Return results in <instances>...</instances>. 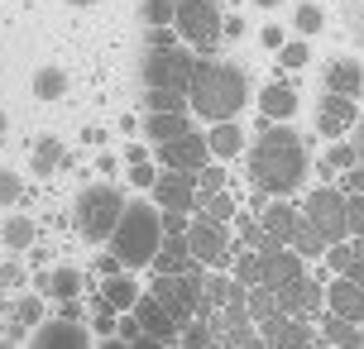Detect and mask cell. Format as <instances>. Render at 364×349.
<instances>
[{"mask_svg": "<svg viewBox=\"0 0 364 349\" xmlns=\"http://www.w3.org/2000/svg\"><path fill=\"white\" fill-rule=\"evenodd\" d=\"M307 57H311V48L302 38H283V43H278V62H283V67H307Z\"/></svg>", "mask_w": 364, "mask_h": 349, "instance_id": "obj_40", "label": "cell"}, {"mask_svg": "<svg viewBox=\"0 0 364 349\" xmlns=\"http://www.w3.org/2000/svg\"><path fill=\"white\" fill-rule=\"evenodd\" d=\"M149 292L187 326V321L197 316L201 297H206V273H201V268H192V273H154V287H149Z\"/></svg>", "mask_w": 364, "mask_h": 349, "instance_id": "obj_6", "label": "cell"}, {"mask_svg": "<svg viewBox=\"0 0 364 349\" xmlns=\"http://www.w3.org/2000/svg\"><path fill=\"white\" fill-rule=\"evenodd\" d=\"M250 101V77L235 62H216V57H197V72L187 87V106L201 120H235Z\"/></svg>", "mask_w": 364, "mask_h": 349, "instance_id": "obj_2", "label": "cell"}, {"mask_svg": "<svg viewBox=\"0 0 364 349\" xmlns=\"http://www.w3.org/2000/svg\"><path fill=\"white\" fill-rule=\"evenodd\" d=\"M360 96H364V92H360Z\"/></svg>", "mask_w": 364, "mask_h": 349, "instance_id": "obj_59", "label": "cell"}, {"mask_svg": "<svg viewBox=\"0 0 364 349\" xmlns=\"http://www.w3.org/2000/svg\"><path fill=\"white\" fill-rule=\"evenodd\" d=\"M58 316H68V321H87V306H82V297H63V301H58Z\"/></svg>", "mask_w": 364, "mask_h": 349, "instance_id": "obj_49", "label": "cell"}, {"mask_svg": "<svg viewBox=\"0 0 364 349\" xmlns=\"http://www.w3.org/2000/svg\"><path fill=\"white\" fill-rule=\"evenodd\" d=\"M341 192H364V163H355V167H346V172H341Z\"/></svg>", "mask_w": 364, "mask_h": 349, "instance_id": "obj_48", "label": "cell"}, {"mask_svg": "<svg viewBox=\"0 0 364 349\" xmlns=\"http://www.w3.org/2000/svg\"><path fill=\"white\" fill-rule=\"evenodd\" d=\"M355 163H360V148H355V144H346V139H331V148L321 153V163H316V167H321V172H326L331 182H336V177H341L346 167H355Z\"/></svg>", "mask_w": 364, "mask_h": 349, "instance_id": "obj_29", "label": "cell"}, {"mask_svg": "<svg viewBox=\"0 0 364 349\" xmlns=\"http://www.w3.org/2000/svg\"><path fill=\"white\" fill-rule=\"evenodd\" d=\"M355 148H360V163H364V129H360V144H355Z\"/></svg>", "mask_w": 364, "mask_h": 349, "instance_id": "obj_55", "label": "cell"}, {"mask_svg": "<svg viewBox=\"0 0 364 349\" xmlns=\"http://www.w3.org/2000/svg\"><path fill=\"white\" fill-rule=\"evenodd\" d=\"M29 92H34L38 101H58V96L68 92V72H63V67H38L34 82H29Z\"/></svg>", "mask_w": 364, "mask_h": 349, "instance_id": "obj_30", "label": "cell"}, {"mask_svg": "<svg viewBox=\"0 0 364 349\" xmlns=\"http://www.w3.org/2000/svg\"><path fill=\"white\" fill-rule=\"evenodd\" d=\"M259 115L264 120H292L297 115V92H292L288 82H273L259 92Z\"/></svg>", "mask_w": 364, "mask_h": 349, "instance_id": "obj_23", "label": "cell"}, {"mask_svg": "<svg viewBox=\"0 0 364 349\" xmlns=\"http://www.w3.org/2000/svg\"><path fill=\"white\" fill-rule=\"evenodd\" d=\"M302 177H307V144L297 139V129H288V120H269L259 144L250 148V187H264L269 196H292Z\"/></svg>", "mask_w": 364, "mask_h": 349, "instance_id": "obj_1", "label": "cell"}, {"mask_svg": "<svg viewBox=\"0 0 364 349\" xmlns=\"http://www.w3.org/2000/svg\"><path fill=\"white\" fill-rule=\"evenodd\" d=\"M34 282H38V292H43V297L63 301V297H82L91 277L82 273V268H68V263H63V268H48V273H38Z\"/></svg>", "mask_w": 364, "mask_h": 349, "instance_id": "obj_18", "label": "cell"}, {"mask_svg": "<svg viewBox=\"0 0 364 349\" xmlns=\"http://www.w3.org/2000/svg\"><path fill=\"white\" fill-rule=\"evenodd\" d=\"M292 24H297L302 34H316V29L326 24V15H321V5H311V0H302V5H297V15H292Z\"/></svg>", "mask_w": 364, "mask_h": 349, "instance_id": "obj_41", "label": "cell"}, {"mask_svg": "<svg viewBox=\"0 0 364 349\" xmlns=\"http://www.w3.org/2000/svg\"><path fill=\"white\" fill-rule=\"evenodd\" d=\"M192 211H164V235H187Z\"/></svg>", "mask_w": 364, "mask_h": 349, "instance_id": "obj_47", "label": "cell"}, {"mask_svg": "<svg viewBox=\"0 0 364 349\" xmlns=\"http://www.w3.org/2000/svg\"><path fill=\"white\" fill-rule=\"evenodd\" d=\"M34 345H43V349L91 345V331H82V321H68V316H58V321H43V326H34Z\"/></svg>", "mask_w": 364, "mask_h": 349, "instance_id": "obj_19", "label": "cell"}, {"mask_svg": "<svg viewBox=\"0 0 364 349\" xmlns=\"http://www.w3.org/2000/svg\"><path fill=\"white\" fill-rule=\"evenodd\" d=\"M192 72H197V53H182L178 43L173 48H149V57H144V87L187 92L192 87Z\"/></svg>", "mask_w": 364, "mask_h": 349, "instance_id": "obj_8", "label": "cell"}, {"mask_svg": "<svg viewBox=\"0 0 364 349\" xmlns=\"http://www.w3.org/2000/svg\"><path fill=\"white\" fill-rule=\"evenodd\" d=\"M139 292H144V287H139V282H134L129 273H110L106 282H101V297H106L115 311H129V306L139 301Z\"/></svg>", "mask_w": 364, "mask_h": 349, "instance_id": "obj_27", "label": "cell"}, {"mask_svg": "<svg viewBox=\"0 0 364 349\" xmlns=\"http://www.w3.org/2000/svg\"><path fill=\"white\" fill-rule=\"evenodd\" d=\"M311 321H321V345H360V331H355V321L336 316L331 306H326V316L316 311Z\"/></svg>", "mask_w": 364, "mask_h": 349, "instance_id": "obj_28", "label": "cell"}, {"mask_svg": "<svg viewBox=\"0 0 364 349\" xmlns=\"http://www.w3.org/2000/svg\"><path fill=\"white\" fill-rule=\"evenodd\" d=\"M264 43H269V48H278V43H283V29H278V24H269V29H264Z\"/></svg>", "mask_w": 364, "mask_h": 349, "instance_id": "obj_53", "label": "cell"}, {"mask_svg": "<svg viewBox=\"0 0 364 349\" xmlns=\"http://www.w3.org/2000/svg\"><path fill=\"white\" fill-rule=\"evenodd\" d=\"M120 163H125V158H115V153H101V158H96L101 177H115V172H120Z\"/></svg>", "mask_w": 364, "mask_h": 349, "instance_id": "obj_50", "label": "cell"}, {"mask_svg": "<svg viewBox=\"0 0 364 349\" xmlns=\"http://www.w3.org/2000/svg\"><path fill=\"white\" fill-rule=\"evenodd\" d=\"M230 273H235L245 287H255V282H259V249H240L235 263H230Z\"/></svg>", "mask_w": 364, "mask_h": 349, "instance_id": "obj_39", "label": "cell"}, {"mask_svg": "<svg viewBox=\"0 0 364 349\" xmlns=\"http://www.w3.org/2000/svg\"><path fill=\"white\" fill-rule=\"evenodd\" d=\"M120 211H125V192L110 182V177L82 187V196H77V206H73L77 230H82L91 244H106L110 230H115V221H120Z\"/></svg>", "mask_w": 364, "mask_h": 349, "instance_id": "obj_4", "label": "cell"}, {"mask_svg": "<svg viewBox=\"0 0 364 349\" xmlns=\"http://www.w3.org/2000/svg\"><path fill=\"white\" fill-rule=\"evenodd\" d=\"M129 311H134V316H139V331H144V335H154V340H159V345H178V340H182V321H178V316H173V311H168V306H164V301H159V297H154V292H139V301H134V306H129Z\"/></svg>", "mask_w": 364, "mask_h": 349, "instance_id": "obj_11", "label": "cell"}, {"mask_svg": "<svg viewBox=\"0 0 364 349\" xmlns=\"http://www.w3.org/2000/svg\"><path fill=\"white\" fill-rule=\"evenodd\" d=\"M173 29H178L197 53H211L220 43V5L216 0H178Z\"/></svg>", "mask_w": 364, "mask_h": 349, "instance_id": "obj_7", "label": "cell"}, {"mask_svg": "<svg viewBox=\"0 0 364 349\" xmlns=\"http://www.w3.org/2000/svg\"><path fill=\"white\" fill-rule=\"evenodd\" d=\"M326 306L336 316H346V321H355V326H360V321H364V287H360V282H350L346 273H331Z\"/></svg>", "mask_w": 364, "mask_h": 349, "instance_id": "obj_16", "label": "cell"}, {"mask_svg": "<svg viewBox=\"0 0 364 349\" xmlns=\"http://www.w3.org/2000/svg\"><path fill=\"white\" fill-rule=\"evenodd\" d=\"M206 148H211V158H235L240 148H245V129L235 125V120H211V129H206Z\"/></svg>", "mask_w": 364, "mask_h": 349, "instance_id": "obj_22", "label": "cell"}, {"mask_svg": "<svg viewBox=\"0 0 364 349\" xmlns=\"http://www.w3.org/2000/svg\"><path fill=\"white\" fill-rule=\"evenodd\" d=\"M43 321H48V311H43V292L19 297L15 301V326L19 331H34V326H43Z\"/></svg>", "mask_w": 364, "mask_h": 349, "instance_id": "obj_36", "label": "cell"}, {"mask_svg": "<svg viewBox=\"0 0 364 349\" xmlns=\"http://www.w3.org/2000/svg\"><path fill=\"white\" fill-rule=\"evenodd\" d=\"M115 321H120V311H115L106 297H101V287H96V297H91V335H96V340H110V335H115Z\"/></svg>", "mask_w": 364, "mask_h": 349, "instance_id": "obj_32", "label": "cell"}, {"mask_svg": "<svg viewBox=\"0 0 364 349\" xmlns=\"http://www.w3.org/2000/svg\"><path fill=\"white\" fill-rule=\"evenodd\" d=\"M192 129V111L182 106V111H149L144 115V134L154 139V144H164V139H178V134H187Z\"/></svg>", "mask_w": 364, "mask_h": 349, "instance_id": "obj_21", "label": "cell"}, {"mask_svg": "<svg viewBox=\"0 0 364 349\" xmlns=\"http://www.w3.org/2000/svg\"><path fill=\"white\" fill-rule=\"evenodd\" d=\"M278 306H283L288 316H307L311 321V316L326 306V287H321L311 273H297V277H288V282L278 287Z\"/></svg>", "mask_w": 364, "mask_h": 349, "instance_id": "obj_12", "label": "cell"}, {"mask_svg": "<svg viewBox=\"0 0 364 349\" xmlns=\"http://www.w3.org/2000/svg\"><path fill=\"white\" fill-rule=\"evenodd\" d=\"M149 196L164 211H197V172L168 167V172H159V182L149 187Z\"/></svg>", "mask_w": 364, "mask_h": 349, "instance_id": "obj_13", "label": "cell"}, {"mask_svg": "<svg viewBox=\"0 0 364 349\" xmlns=\"http://www.w3.org/2000/svg\"><path fill=\"white\" fill-rule=\"evenodd\" d=\"M360 111H355V96H341V92H326L321 106H316V134L321 139H346L355 129Z\"/></svg>", "mask_w": 364, "mask_h": 349, "instance_id": "obj_15", "label": "cell"}, {"mask_svg": "<svg viewBox=\"0 0 364 349\" xmlns=\"http://www.w3.org/2000/svg\"><path fill=\"white\" fill-rule=\"evenodd\" d=\"M19 196H24V177L15 167H0V206H15Z\"/></svg>", "mask_w": 364, "mask_h": 349, "instance_id": "obj_42", "label": "cell"}, {"mask_svg": "<svg viewBox=\"0 0 364 349\" xmlns=\"http://www.w3.org/2000/svg\"><path fill=\"white\" fill-rule=\"evenodd\" d=\"M297 273H307V258L297 254L292 244H269V249H259V282L264 287H283L288 277H297Z\"/></svg>", "mask_w": 364, "mask_h": 349, "instance_id": "obj_14", "label": "cell"}, {"mask_svg": "<svg viewBox=\"0 0 364 349\" xmlns=\"http://www.w3.org/2000/svg\"><path fill=\"white\" fill-rule=\"evenodd\" d=\"M292 249H297L302 258H321V254H326V239H321V230H316V225H311L307 216L297 221V235H292Z\"/></svg>", "mask_w": 364, "mask_h": 349, "instance_id": "obj_35", "label": "cell"}, {"mask_svg": "<svg viewBox=\"0 0 364 349\" xmlns=\"http://www.w3.org/2000/svg\"><path fill=\"white\" fill-rule=\"evenodd\" d=\"M139 15H144L149 29H154V24H173V15H178V0H139Z\"/></svg>", "mask_w": 364, "mask_h": 349, "instance_id": "obj_38", "label": "cell"}, {"mask_svg": "<svg viewBox=\"0 0 364 349\" xmlns=\"http://www.w3.org/2000/svg\"><path fill=\"white\" fill-rule=\"evenodd\" d=\"M0 139H5V111H0Z\"/></svg>", "mask_w": 364, "mask_h": 349, "instance_id": "obj_57", "label": "cell"}, {"mask_svg": "<svg viewBox=\"0 0 364 349\" xmlns=\"http://www.w3.org/2000/svg\"><path fill=\"white\" fill-rule=\"evenodd\" d=\"M0 282H5L10 292H19V287L29 282V273H24V263H15V258H10V263H0Z\"/></svg>", "mask_w": 364, "mask_h": 349, "instance_id": "obj_45", "label": "cell"}, {"mask_svg": "<svg viewBox=\"0 0 364 349\" xmlns=\"http://www.w3.org/2000/svg\"><path fill=\"white\" fill-rule=\"evenodd\" d=\"M346 277H350V282H360V287H364V254H360V258H355V263H350V268H346Z\"/></svg>", "mask_w": 364, "mask_h": 349, "instance_id": "obj_51", "label": "cell"}, {"mask_svg": "<svg viewBox=\"0 0 364 349\" xmlns=\"http://www.w3.org/2000/svg\"><path fill=\"white\" fill-rule=\"evenodd\" d=\"M34 239H38L34 216H10V221L0 225V244H5L10 254H29V249H34Z\"/></svg>", "mask_w": 364, "mask_h": 349, "instance_id": "obj_25", "label": "cell"}, {"mask_svg": "<svg viewBox=\"0 0 364 349\" xmlns=\"http://www.w3.org/2000/svg\"><path fill=\"white\" fill-rule=\"evenodd\" d=\"M159 148V163L164 167H178V172H201V167L211 163V148H206V134H197V129H187V134H178V139H164Z\"/></svg>", "mask_w": 364, "mask_h": 349, "instance_id": "obj_10", "label": "cell"}, {"mask_svg": "<svg viewBox=\"0 0 364 349\" xmlns=\"http://www.w3.org/2000/svg\"><path fill=\"white\" fill-rule=\"evenodd\" d=\"M129 182L139 187V192H149V187L159 182V172H154V163H149V158H144V163H129Z\"/></svg>", "mask_w": 364, "mask_h": 349, "instance_id": "obj_46", "label": "cell"}, {"mask_svg": "<svg viewBox=\"0 0 364 349\" xmlns=\"http://www.w3.org/2000/svg\"><path fill=\"white\" fill-rule=\"evenodd\" d=\"M259 10H273V5H283V0H255Z\"/></svg>", "mask_w": 364, "mask_h": 349, "instance_id": "obj_54", "label": "cell"}, {"mask_svg": "<svg viewBox=\"0 0 364 349\" xmlns=\"http://www.w3.org/2000/svg\"><path fill=\"white\" fill-rule=\"evenodd\" d=\"M187 249L197 254L201 268H230L235 254H240L230 221H211V216H201V211L187 221Z\"/></svg>", "mask_w": 364, "mask_h": 349, "instance_id": "obj_5", "label": "cell"}, {"mask_svg": "<svg viewBox=\"0 0 364 349\" xmlns=\"http://www.w3.org/2000/svg\"><path fill=\"white\" fill-rule=\"evenodd\" d=\"M29 167H34L38 177H53L58 167H68V148H63V139L43 134V139L34 144V153H29Z\"/></svg>", "mask_w": 364, "mask_h": 349, "instance_id": "obj_26", "label": "cell"}, {"mask_svg": "<svg viewBox=\"0 0 364 349\" xmlns=\"http://www.w3.org/2000/svg\"><path fill=\"white\" fill-rule=\"evenodd\" d=\"M68 5H82V10H87V5H96V0H68Z\"/></svg>", "mask_w": 364, "mask_h": 349, "instance_id": "obj_56", "label": "cell"}, {"mask_svg": "<svg viewBox=\"0 0 364 349\" xmlns=\"http://www.w3.org/2000/svg\"><path fill=\"white\" fill-rule=\"evenodd\" d=\"M220 187H225V167H220V163H206L197 172V192H220Z\"/></svg>", "mask_w": 364, "mask_h": 349, "instance_id": "obj_44", "label": "cell"}, {"mask_svg": "<svg viewBox=\"0 0 364 349\" xmlns=\"http://www.w3.org/2000/svg\"><path fill=\"white\" fill-rule=\"evenodd\" d=\"M149 268H154V273H192L201 263H197V254L187 249V235H164L159 254L149 258Z\"/></svg>", "mask_w": 364, "mask_h": 349, "instance_id": "obj_17", "label": "cell"}, {"mask_svg": "<svg viewBox=\"0 0 364 349\" xmlns=\"http://www.w3.org/2000/svg\"><path fill=\"white\" fill-rule=\"evenodd\" d=\"M106 244L120 254L125 268H149V258L159 254V244H164V206L154 196L149 201H125V211H120V221H115Z\"/></svg>", "mask_w": 364, "mask_h": 349, "instance_id": "obj_3", "label": "cell"}, {"mask_svg": "<svg viewBox=\"0 0 364 349\" xmlns=\"http://www.w3.org/2000/svg\"><path fill=\"white\" fill-rule=\"evenodd\" d=\"M302 216L321 230V239H326V244H336V239L350 235V225H346V192H341L336 182H321V187H316V192L307 196V206H302Z\"/></svg>", "mask_w": 364, "mask_h": 349, "instance_id": "obj_9", "label": "cell"}, {"mask_svg": "<svg viewBox=\"0 0 364 349\" xmlns=\"http://www.w3.org/2000/svg\"><path fill=\"white\" fill-rule=\"evenodd\" d=\"M187 106V92H173V87H149L144 92V111H182Z\"/></svg>", "mask_w": 364, "mask_h": 349, "instance_id": "obj_37", "label": "cell"}, {"mask_svg": "<svg viewBox=\"0 0 364 349\" xmlns=\"http://www.w3.org/2000/svg\"><path fill=\"white\" fill-rule=\"evenodd\" d=\"M245 306H250V316H255V326L283 311V306H278V292H273V287H264V282H255V287L245 292Z\"/></svg>", "mask_w": 364, "mask_h": 349, "instance_id": "obj_33", "label": "cell"}, {"mask_svg": "<svg viewBox=\"0 0 364 349\" xmlns=\"http://www.w3.org/2000/svg\"><path fill=\"white\" fill-rule=\"evenodd\" d=\"M197 211L211 221H235V196L220 187V192H197Z\"/></svg>", "mask_w": 364, "mask_h": 349, "instance_id": "obj_31", "label": "cell"}, {"mask_svg": "<svg viewBox=\"0 0 364 349\" xmlns=\"http://www.w3.org/2000/svg\"><path fill=\"white\" fill-rule=\"evenodd\" d=\"M230 230H235V244H240V249H269L264 221H255V216H235V221H230Z\"/></svg>", "mask_w": 364, "mask_h": 349, "instance_id": "obj_34", "label": "cell"}, {"mask_svg": "<svg viewBox=\"0 0 364 349\" xmlns=\"http://www.w3.org/2000/svg\"><path fill=\"white\" fill-rule=\"evenodd\" d=\"M259 221H264L269 244H292V235H297V221H302V216H297V206H292V201H283V196H278V201L264 206V216H259Z\"/></svg>", "mask_w": 364, "mask_h": 349, "instance_id": "obj_20", "label": "cell"}, {"mask_svg": "<svg viewBox=\"0 0 364 349\" xmlns=\"http://www.w3.org/2000/svg\"><path fill=\"white\" fill-rule=\"evenodd\" d=\"M326 92L360 96V92H364V67H360V62H350V57H336V62H326Z\"/></svg>", "mask_w": 364, "mask_h": 349, "instance_id": "obj_24", "label": "cell"}, {"mask_svg": "<svg viewBox=\"0 0 364 349\" xmlns=\"http://www.w3.org/2000/svg\"><path fill=\"white\" fill-rule=\"evenodd\" d=\"M360 345H364V321H360Z\"/></svg>", "mask_w": 364, "mask_h": 349, "instance_id": "obj_58", "label": "cell"}, {"mask_svg": "<svg viewBox=\"0 0 364 349\" xmlns=\"http://www.w3.org/2000/svg\"><path fill=\"white\" fill-rule=\"evenodd\" d=\"M346 225L350 235H364V192H346Z\"/></svg>", "mask_w": 364, "mask_h": 349, "instance_id": "obj_43", "label": "cell"}, {"mask_svg": "<svg viewBox=\"0 0 364 349\" xmlns=\"http://www.w3.org/2000/svg\"><path fill=\"white\" fill-rule=\"evenodd\" d=\"M144 158H149L144 144H129V148H125V163H144Z\"/></svg>", "mask_w": 364, "mask_h": 349, "instance_id": "obj_52", "label": "cell"}]
</instances>
